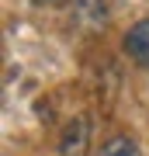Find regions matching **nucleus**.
Wrapping results in <instances>:
<instances>
[{
  "label": "nucleus",
  "mask_w": 149,
  "mask_h": 156,
  "mask_svg": "<svg viewBox=\"0 0 149 156\" xmlns=\"http://www.w3.org/2000/svg\"><path fill=\"white\" fill-rule=\"evenodd\" d=\"M87 149H90V118L87 115H76L66 128H62L59 153L62 156H87Z\"/></svg>",
  "instance_id": "obj_1"
},
{
  "label": "nucleus",
  "mask_w": 149,
  "mask_h": 156,
  "mask_svg": "<svg viewBox=\"0 0 149 156\" xmlns=\"http://www.w3.org/2000/svg\"><path fill=\"white\" fill-rule=\"evenodd\" d=\"M125 56L139 62V66H149V17L135 21L125 35Z\"/></svg>",
  "instance_id": "obj_2"
},
{
  "label": "nucleus",
  "mask_w": 149,
  "mask_h": 156,
  "mask_svg": "<svg viewBox=\"0 0 149 156\" xmlns=\"http://www.w3.org/2000/svg\"><path fill=\"white\" fill-rule=\"evenodd\" d=\"M69 11L83 28H104V21H108L104 0H69Z\"/></svg>",
  "instance_id": "obj_3"
},
{
  "label": "nucleus",
  "mask_w": 149,
  "mask_h": 156,
  "mask_svg": "<svg viewBox=\"0 0 149 156\" xmlns=\"http://www.w3.org/2000/svg\"><path fill=\"white\" fill-rule=\"evenodd\" d=\"M101 156H142V153H139L135 139H128V135H111V139L101 146Z\"/></svg>",
  "instance_id": "obj_4"
},
{
  "label": "nucleus",
  "mask_w": 149,
  "mask_h": 156,
  "mask_svg": "<svg viewBox=\"0 0 149 156\" xmlns=\"http://www.w3.org/2000/svg\"><path fill=\"white\" fill-rule=\"evenodd\" d=\"M38 4H45V0H38Z\"/></svg>",
  "instance_id": "obj_5"
}]
</instances>
